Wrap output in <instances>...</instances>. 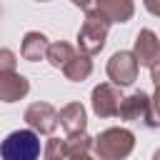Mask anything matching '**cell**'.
Segmentation results:
<instances>
[{"mask_svg": "<svg viewBox=\"0 0 160 160\" xmlns=\"http://www.w3.org/2000/svg\"><path fill=\"white\" fill-rule=\"evenodd\" d=\"M132 145H135V138L125 128H110L92 140V148L100 160H122L132 152Z\"/></svg>", "mask_w": 160, "mask_h": 160, "instance_id": "cell-1", "label": "cell"}, {"mask_svg": "<svg viewBox=\"0 0 160 160\" xmlns=\"http://www.w3.org/2000/svg\"><path fill=\"white\" fill-rule=\"evenodd\" d=\"M108 30H110V20H108L98 8L88 10L85 22H82L80 32H78V45H80V50H82L85 55H95V52H100L102 45H105Z\"/></svg>", "mask_w": 160, "mask_h": 160, "instance_id": "cell-2", "label": "cell"}, {"mask_svg": "<svg viewBox=\"0 0 160 160\" xmlns=\"http://www.w3.org/2000/svg\"><path fill=\"white\" fill-rule=\"evenodd\" d=\"M2 160H38L40 158V138L32 130H15L0 145Z\"/></svg>", "mask_w": 160, "mask_h": 160, "instance_id": "cell-3", "label": "cell"}, {"mask_svg": "<svg viewBox=\"0 0 160 160\" xmlns=\"http://www.w3.org/2000/svg\"><path fill=\"white\" fill-rule=\"evenodd\" d=\"M138 60H135V55L130 52V50H120V52H115L112 58H110V62H108V75H110V80L115 82V85H130L135 78H138Z\"/></svg>", "mask_w": 160, "mask_h": 160, "instance_id": "cell-4", "label": "cell"}, {"mask_svg": "<svg viewBox=\"0 0 160 160\" xmlns=\"http://www.w3.org/2000/svg\"><path fill=\"white\" fill-rule=\"evenodd\" d=\"M120 102H122V95L115 90V85L110 82H102L92 90V110L100 115V118H112V115H120Z\"/></svg>", "mask_w": 160, "mask_h": 160, "instance_id": "cell-5", "label": "cell"}, {"mask_svg": "<svg viewBox=\"0 0 160 160\" xmlns=\"http://www.w3.org/2000/svg\"><path fill=\"white\" fill-rule=\"evenodd\" d=\"M25 120H28V125H30L32 130L45 132V135L55 132V128H58V112H55V108L48 105V102H32V105L25 110Z\"/></svg>", "mask_w": 160, "mask_h": 160, "instance_id": "cell-6", "label": "cell"}, {"mask_svg": "<svg viewBox=\"0 0 160 160\" xmlns=\"http://www.w3.org/2000/svg\"><path fill=\"white\" fill-rule=\"evenodd\" d=\"M135 60L138 65H145V68H152L158 60H160V40L152 30H140L138 38H135Z\"/></svg>", "mask_w": 160, "mask_h": 160, "instance_id": "cell-7", "label": "cell"}, {"mask_svg": "<svg viewBox=\"0 0 160 160\" xmlns=\"http://www.w3.org/2000/svg\"><path fill=\"white\" fill-rule=\"evenodd\" d=\"M120 118L122 120H142L150 125V98L145 92H132L130 98H122L120 102Z\"/></svg>", "mask_w": 160, "mask_h": 160, "instance_id": "cell-8", "label": "cell"}, {"mask_svg": "<svg viewBox=\"0 0 160 160\" xmlns=\"http://www.w3.org/2000/svg\"><path fill=\"white\" fill-rule=\"evenodd\" d=\"M30 90V82L18 72H0V100L2 102H15L20 98H25Z\"/></svg>", "mask_w": 160, "mask_h": 160, "instance_id": "cell-9", "label": "cell"}, {"mask_svg": "<svg viewBox=\"0 0 160 160\" xmlns=\"http://www.w3.org/2000/svg\"><path fill=\"white\" fill-rule=\"evenodd\" d=\"M85 108L80 102H70L58 112V125L68 132V135H80L85 132Z\"/></svg>", "mask_w": 160, "mask_h": 160, "instance_id": "cell-10", "label": "cell"}, {"mask_svg": "<svg viewBox=\"0 0 160 160\" xmlns=\"http://www.w3.org/2000/svg\"><path fill=\"white\" fill-rule=\"evenodd\" d=\"M98 10L110 20V22H128L135 12L132 0H95Z\"/></svg>", "mask_w": 160, "mask_h": 160, "instance_id": "cell-11", "label": "cell"}, {"mask_svg": "<svg viewBox=\"0 0 160 160\" xmlns=\"http://www.w3.org/2000/svg\"><path fill=\"white\" fill-rule=\"evenodd\" d=\"M48 48H50V42H48V38H45L42 32H28L25 40H22L20 52H22L25 60L35 62V60H40V58L48 55Z\"/></svg>", "mask_w": 160, "mask_h": 160, "instance_id": "cell-12", "label": "cell"}, {"mask_svg": "<svg viewBox=\"0 0 160 160\" xmlns=\"http://www.w3.org/2000/svg\"><path fill=\"white\" fill-rule=\"evenodd\" d=\"M62 72H65V78H68V80L80 82V80H85V78L92 72V62H90V58L82 52V55H75V58L62 68Z\"/></svg>", "mask_w": 160, "mask_h": 160, "instance_id": "cell-13", "label": "cell"}, {"mask_svg": "<svg viewBox=\"0 0 160 160\" xmlns=\"http://www.w3.org/2000/svg\"><path fill=\"white\" fill-rule=\"evenodd\" d=\"M75 55H78V52L72 50V45H68V42H55V45L48 48V55H45V58L50 60L52 68H60V70H62Z\"/></svg>", "mask_w": 160, "mask_h": 160, "instance_id": "cell-14", "label": "cell"}, {"mask_svg": "<svg viewBox=\"0 0 160 160\" xmlns=\"http://www.w3.org/2000/svg\"><path fill=\"white\" fill-rule=\"evenodd\" d=\"M70 150H68V140L62 138H50L45 145V160H68Z\"/></svg>", "mask_w": 160, "mask_h": 160, "instance_id": "cell-15", "label": "cell"}, {"mask_svg": "<svg viewBox=\"0 0 160 160\" xmlns=\"http://www.w3.org/2000/svg\"><path fill=\"white\" fill-rule=\"evenodd\" d=\"M15 52L12 50H8V48H2L0 50V72H12L15 70Z\"/></svg>", "mask_w": 160, "mask_h": 160, "instance_id": "cell-16", "label": "cell"}, {"mask_svg": "<svg viewBox=\"0 0 160 160\" xmlns=\"http://www.w3.org/2000/svg\"><path fill=\"white\" fill-rule=\"evenodd\" d=\"M142 5H145L152 15H158V18H160V0H142Z\"/></svg>", "mask_w": 160, "mask_h": 160, "instance_id": "cell-17", "label": "cell"}, {"mask_svg": "<svg viewBox=\"0 0 160 160\" xmlns=\"http://www.w3.org/2000/svg\"><path fill=\"white\" fill-rule=\"evenodd\" d=\"M150 70H152V82H155V88H160V60H158Z\"/></svg>", "mask_w": 160, "mask_h": 160, "instance_id": "cell-18", "label": "cell"}, {"mask_svg": "<svg viewBox=\"0 0 160 160\" xmlns=\"http://www.w3.org/2000/svg\"><path fill=\"white\" fill-rule=\"evenodd\" d=\"M72 5H78V8H90V2L92 0H70Z\"/></svg>", "mask_w": 160, "mask_h": 160, "instance_id": "cell-19", "label": "cell"}, {"mask_svg": "<svg viewBox=\"0 0 160 160\" xmlns=\"http://www.w3.org/2000/svg\"><path fill=\"white\" fill-rule=\"evenodd\" d=\"M68 160H92L88 152H80V155H72V158H68Z\"/></svg>", "mask_w": 160, "mask_h": 160, "instance_id": "cell-20", "label": "cell"}, {"mask_svg": "<svg viewBox=\"0 0 160 160\" xmlns=\"http://www.w3.org/2000/svg\"><path fill=\"white\" fill-rule=\"evenodd\" d=\"M152 160H160V150H158V152H155V158H152Z\"/></svg>", "mask_w": 160, "mask_h": 160, "instance_id": "cell-21", "label": "cell"}]
</instances>
